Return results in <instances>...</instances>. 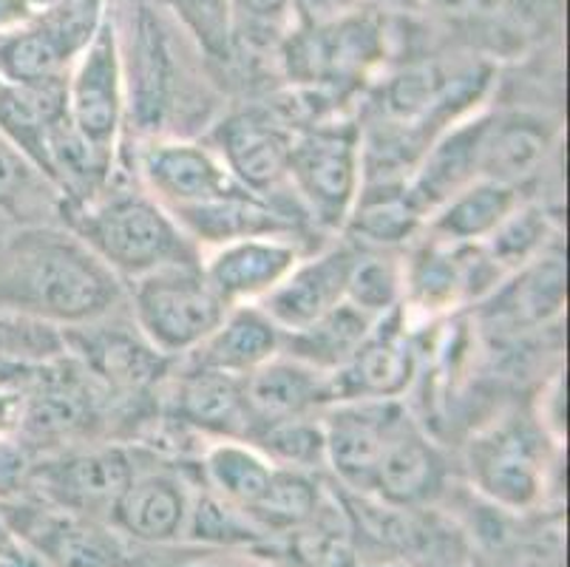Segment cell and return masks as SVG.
I'll return each instance as SVG.
<instances>
[{
    "instance_id": "3",
    "label": "cell",
    "mask_w": 570,
    "mask_h": 567,
    "mask_svg": "<svg viewBox=\"0 0 570 567\" xmlns=\"http://www.w3.org/2000/svg\"><path fill=\"white\" fill-rule=\"evenodd\" d=\"M386 55V18L370 0L324 23H295L278 46V62L289 82L307 94L333 97L370 80Z\"/></svg>"
},
{
    "instance_id": "35",
    "label": "cell",
    "mask_w": 570,
    "mask_h": 567,
    "mask_svg": "<svg viewBox=\"0 0 570 567\" xmlns=\"http://www.w3.org/2000/svg\"><path fill=\"white\" fill-rule=\"evenodd\" d=\"M346 301L375 321L395 312L403 304V258L383 250L357 253Z\"/></svg>"
},
{
    "instance_id": "28",
    "label": "cell",
    "mask_w": 570,
    "mask_h": 567,
    "mask_svg": "<svg viewBox=\"0 0 570 567\" xmlns=\"http://www.w3.org/2000/svg\"><path fill=\"white\" fill-rule=\"evenodd\" d=\"M276 468L247 440H214L202 451V486L247 514L267 491Z\"/></svg>"
},
{
    "instance_id": "43",
    "label": "cell",
    "mask_w": 570,
    "mask_h": 567,
    "mask_svg": "<svg viewBox=\"0 0 570 567\" xmlns=\"http://www.w3.org/2000/svg\"><path fill=\"white\" fill-rule=\"evenodd\" d=\"M126 7H142V3H157V0H122Z\"/></svg>"
},
{
    "instance_id": "29",
    "label": "cell",
    "mask_w": 570,
    "mask_h": 567,
    "mask_svg": "<svg viewBox=\"0 0 570 567\" xmlns=\"http://www.w3.org/2000/svg\"><path fill=\"white\" fill-rule=\"evenodd\" d=\"M324 497L326 491L315 475L295 471V468H276L267 491L247 511V517L267 534L269 542H282L309 522Z\"/></svg>"
},
{
    "instance_id": "38",
    "label": "cell",
    "mask_w": 570,
    "mask_h": 567,
    "mask_svg": "<svg viewBox=\"0 0 570 567\" xmlns=\"http://www.w3.org/2000/svg\"><path fill=\"white\" fill-rule=\"evenodd\" d=\"M66 352L63 330L0 310V363H49Z\"/></svg>"
},
{
    "instance_id": "21",
    "label": "cell",
    "mask_w": 570,
    "mask_h": 567,
    "mask_svg": "<svg viewBox=\"0 0 570 567\" xmlns=\"http://www.w3.org/2000/svg\"><path fill=\"white\" fill-rule=\"evenodd\" d=\"M170 216L199 250H214L253 236H293L302 227V218L250 190L170 211Z\"/></svg>"
},
{
    "instance_id": "18",
    "label": "cell",
    "mask_w": 570,
    "mask_h": 567,
    "mask_svg": "<svg viewBox=\"0 0 570 567\" xmlns=\"http://www.w3.org/2000/svg\"><path fill=\"white\" fill-rule=\"evenodd\" d=\"M491 111H471L452 123L420 154L412 174L406 176V196L423 218L480 179V156L489 131Z\"/></svg>"
},
{
    "instance_id": "20",
    "label": "cell",
    "mask_w": 570,
    "mask_h": 567,
    "mask_svg": "<svg viewBox=\"0 0 570 567\" xmlns=\"http://www.w3.org/2000/svg\"><path fill=\"white\" fill-rule=\"evenodd\" d=\"M245 398L253 420L250 434L262 426L282 423V420L318 418L326 405L335 403L333 374L282 352L245 378Z\"/></svg>"
},
{
    "instance_id": "1",
    "label": "cell",
    "mask_w": 570,
    "mask_h": 567,
    "mask_svg": "<svg viewBox=\"0 0 570 567\" xmlns=\"http://www.w3.org/2000/svg\"><path fill=\"white\" fill-rule=\"evenodd\" d=\"M126 281L69 231L14 225L0 231V310L43 321L57 330H80L108 319Z\"/></svg>"
},
{
    "instance_id": "15",
    "label": "cell",
    "mask_w": 570,
    "mask_h": 567,
    "mask_svg": "<svg viewBox=\"0 0 570 567\" xmlns=\"http://www.w3.org/2000/svg\"><path fill=\"white\" fill-rule=\"evenodd\" d=\"M445 477L449 468L443 451L432 443L420 420H414L403 405L383 446L372 493L364 499H375L381 506L401 508V511H426L443 493Z\"/></svg>"
},
{
    "instance_id": "46",
    "label": "cell",
    "mask_w": 570,
    "mask_h": 567,
    "mask_svg": "<svg viewBox=\"0 0 570 567\" xmlns=\"http://www.w3.org/2000/svg\"><path fill=\"white\" fill-rule=\"evenodd\" d=\"M0 86H3V80H0Z\"/></svg>"
},
{
    "instance_id": "8",
    "label": "cell",
    "mask_w": 570,
    "mask_h": 567,
    "mask_svg": "<svg viewBox=\"0 0 570 567\" xmlns=\"http://www.w3.org/2000/svg\"><path fill=\"white\" fill-rule=\"evenodd\" d=\"M542 423L511 414L471 437L465 462L471 486L502 511H531L548 491L551 449Z\"/></svg>"
},
{
    "instance_id": "25",
    "label": "cell",
    "mask_w": 570,
    "mask_h": 567,
    "mask_svg": "<svg viewBox=\"0 0 570 567\" xmlns=\"http://www.w3.org/2000/svg\"><path fill=\"white\" fill-rule=\"evenodd\" d=\"M520 205V187L476 179L426 218V233L445 244H483Z\"/></svg>"
},
{
    "instance_id": "42",
    "label": "cell",
    "mask_w": 570,
    "mask_h": 567,
    "mask_svg": "<svg viewBox=\"0 0 570 567\" xmlns=\"http://www.w3.org/2000/svg\"><path fill=\"white\" fill-rule=\"evenodd\" d=\"M383 3H392V7H401V9H417V7H426V0H383Z\"/></svg>"
},
{
    "instance_id": "26",
    "label": "cell",
    "mask_w": 570,
    "mask_h": 567,
    "mask_svg": "<svg viewBox=\"0 0 570 567\" xmlns=\"http://www.w3.org/2000/svg\"><path fill=\"white\" fill-rule=\"evenodd\" d=\"M420 227H426V218L409 202L406 182H364L344 233L355 247L392 250Z\"/></svg>"
},
{
    "instance_id": "16",
    "label": "cell",
    "mask_w": 570,
    "mask_h": 567,
    "mask_svg": "<svg viewBox=\"0 0 570 567\" xmlns=\"http://www.w3.org/2000/svg\"><path fill=\"white\" fill-rule=\"evenodd\" d=\"M357 253L361 247L344 238V242L326 244L309 256H302V262L289 270L287 278L258 306L282 332L304 330L321 315L344 304Z\"/></svg>"
},
{
    "instance_id": "11",
    "label": "cell",
    "mask_w": 570,
    "mask_h": 567,
    "mask_svg": "<svg viewBox=\"0 0 570 567\" xmlns=\"http://www.w3.org/2000/svg\"><path fill=\"white\" fill-rule=\"evenodd\" d=\"M295 128L269 108H242L227 114L210 131V148L219 154L233 179L250 194L269 196L287 185V163Z\"/></svg>"
},
{
    "instance_id": "31",
    "label": "cell",
    "mask_w": 570,
    "mask_h": 567,
    "mask_svg": "<svg viewBox=\"0 0 570 567\" xmlns=\"http://www.w3.org/2000/svg\"><path fill=\"white\" fill-rule=\"evenodd\" d=\"M185 542L214 545V548H258L269 545V537L242 508L219 499L205 486H196Z\"/></svg>"
},
{
    "instance_id": "12",
    "label": "cell",
    "mask_w": 570,
    "mask_h": 567,
    "mask_svg": "<svg viewBox=\"0 0 570 567\" xmlns=\"http://www.w3.org/2000/svg\"><path fill=\"white\" fill-rule=\"evenodd\" d=\"M403 412V400H338L321 412L326 468L341 488L370 497L386 437Z\"/></svg>"
},
{
    "instance_id": "36",
    "label": "cell",
    "mask_w": 570,
    "mask_h": 567,
    "mask_svg": "<svg viewBox=\"0 0 570 567\" xmlns=\"http://www.w3.org/2000/svg\"><path fill=\"white\" fill-rule=\"evenodd\" d=\"M236 57L247 51H278L295 20V0H230Z\"/></svg>"
},
{
    "instance_id": "27",
    "label": "cell",
    "mask_w": 570,
    "mask_h": 567,
    "mask_svg": "<svg viewBox=\"0 0 570 567\" xmlns=\"http://www.w3.org/2000/svg\"><path fill=\"white\" fill-rule=\"evenodd\" d=\"M372 326H375V319H370L357 306H352L350 301H344V304L321 315L318 321H313L304 330L284 332L282 352L295 358V361L307 363V366L335 374L361 350V343L366 341Z\"/></svg>"
},
{
    "instance_id": "30",
    "label": "cell",
    "mask_w": 570,
    "mask_h": 567,
    "mask_svg": "<svg viewBox=\"0 0 570 567\" xmlns=\"http://www.w3.org/2000/svg\"><path fill=\"white\" fill-rule=\"evenodd\" d=\"M517 278L508 284L505 315L514 324H546L564 306V264L562 256L542 253L517 270Z\"/></svg>"
},
{
    "instance_id": "39",
    "label": "cell",
    "mask_w": 570,
    "mask_h": 567,
    "mask_svg": "<svg viewBox=\"0 0 570 567\" xmlns=\"http://www.w3.org/2000/svg\"><path fill=\"white\" fill-rule=\"evenodd\" d=\"M40 196L57 199L55 187L26 163L18 148L0 137V231L14 227L18 222L26 225L23 216Z\"/></svg>"
},
{
    "instance_id": "6",
    "label": "cell",
    "mask_w": 570,
    "mask_h": 567,
    "mask_svg": "<svg viewBox=\"0 0 570 567\" xmlns=\"http://www.w3.org/2000/svg\"><path fill=\"white\" fill-rule=\"evenodd\" d=\"M128 299L139 335L165 358L190 355L227 315L202 273V262L142 275L131 281Z\"/></svg>"
},
{
    "instance_id": "10",
    "label": "cell",
    "mask_w": 570,
    "mask_h": 567,
    "mask_svg": "<svg viewBox=\"0 0 570 567\" xmlns=\"http://www.w3.org/2000/svg\"><path fill=\"white\" fill-rule=\"evenodd\" d=\"M137 457L122 446H95V449H57L32 457L23 493L63 511L82 517L111 519L119 493L126 491Z\"/></svg>"
},
{
    "instance_id": "45",
    "label": "cell",
    "mask_w": 570,
    "mask_h": 567,
    "mask_svg": "<svg viewBox=\"0 0 570 567\" xmlns=\"http://www.w3.org/2000/svg\"><path fill=\"white\" fill-rule=\"evenodd\" d=\"M338 567H357L355 561H346V565H338Z\"/></svg>"
},
{
    "instance_id": "4",
    "label": "cell",
    "mask_w": 570,
    "mask_h": 567,
    "mask_svg": "<svg viewBox=\"0 0 570 567\" xmlns=\"http://www.w3.org/2000/svg\"><path fill=\"white\" fill-rule=\"evenodd\" d=\"M287 185L321 231L344 233L364 187V131L350 119L313 123L293 134Z\"/></svg>"
},
{
    "instance_id": "41",
    "label": "cell",
    "mask_w": 570,
    "mask_h": 567,
    "mask_svg": "<svg viewBox=\"0 0 570 567\" xmlns=\"http://www.w3.org/2000/svg\"><path fill=\"white\" fill-rule=\"evenodd\" d=\"M23 550V545L14 539V534L9 530V525L0 517V559H9V556H18Z\"/></svg>"
},
{
    "instance_id": "13",
    "label": "cell",
    "mask_w": 570,
    "mask_h": 567,
    "mask_svg": "<svg viewBox=\"0 0 570 567\" xmlns=\"http://www.w3.org/2000/svg\"><path fill=\"white\" fill-rule=\"evenodd\" d=\"M196 486L174 466L139 462L108 522L134 545L163 548L185 539Z\"/></svg>"
},
{
    "instance_id": "44",
    "label": "cell",
    "mask_w": 570,
    "mask_h": 567,
    "mask_svg": "<svg viewBox=\"0 0 570 567\" xmlns=\"http://www.w3.org/2000/svg\"><path fill=\"white\" fill-rule=\"evenodd\" d=\"M372 567H406V565H401V561H383V565H372Z\"/></svg>"
},
{
    "instance_id": "34",
    "label": "cell",
    "mask_w": 570,
    "mask_h": 567,
    "mask_svg": "<svg viewBox=\"0 0 570 567\" xmlns=\"http://www.w3.org/2000/svg\"><path fill=\"white\" fill-rule=\"evenodd\" d=\"M548 238H551V218L542 207L525 205L522 202L511 216L491 233L483 242V250L491 262L502 270V275H511L548 253Z\"/></svg>"
},
{
    "instance_id": "23",
    "label": "cell",
    "mask_w": 570,
    "mask_h": 567,
    "mask_svg": "<svg viewBox=\"0 0 570 567\" xmlns=\"http://www.w3.org/2000/svg\"><path fill=\"white\" fill-rule=\"evenodd\" d=\"M170 405L179 423L210 434L214 440H247L253 429L245 398V381L230 374L207 372L185 363Z\"/></svg>"
},
{
    "instance_id": "37",
    "label": "cell",
    "mask_w": 570,
    "mask_h": 567,
    "mask_svg": "<svg viewBox=\"0 0 570 567\" xmlns=\"http://www.w3.org/2000/svg\"><path fill=\"white\" fill-rule=\"evenodd\" d=\"M86 350L91 352L88 361L95 363L100 378H108L114 383H128V387L151 381L159 363L165 361V355H159L145 338L134 343V338L117 335V332H100L86 343Z\"/></svg>"
},
{
    "instance_id": "24",
    "label": "cell",
    "mask_w": 570,
    "mask_h": 567,
    "mask_svg": "<svg viewBox=\"0 0 570 567\" xmlns=\"http://www.w3.org/2000/svg\"><path fill=\"white\" fill-rule=\"evenodd\" d=\"M551 145V128L542 117L520 111H491L489 131L483 139V156H480V179L520 187L546 165Z\"/></svg>"
},
{
    "instance_id": "33",
    "label": "cell",
    "mask_w": 570,
    "mask_h": 567,
    "mask_svg": "<svg viewBox=\"0 0 570 567\" xmlns=\"http://www.w3.org/2000/svg\"><path fill=\"white\" fill-rule=\"evenodd\" d=\"M256 446L273 466L295 468V471H321L326 466L324 454V429L318 418H298L282 420V423L262 426L247 440Z\"/></svg>"
},
{
    "instance_id": "5",
    "label": "cell",
    "mask_w": 570,
    "mask_h": 567,
    "mask_svg": "<svg viewBox=\"0 0 570 567\" xmlns=\"http://www.w3.org/2000/svg\"><path fill=\"white\" fill-rule=\"evenodd\" d=\"M111 0H40L38 9L0 35V80L9 86H63Z\"/></svg>"
},
{
    "instance_id": "14",
    "label": "cell",
    "mask_w": 570,
    "mask_h": 567,
    "mask_svg": "<svg viewBox=\"0 0 570 567\" xmlns=\"http://www.w3.org/2000/svg\"><path fill=\"white\" fill-rule=\"evenodd\" d=\"M139 179L168 211L205 205L247 190L233 179L219 154L196 139H154L139 154Z\"/></svg>"
},
{
    "instance_id": "22",
    "label": "cell",
    "mask_w": 570,
    "mask_h": 567,
    "mask_svg": "<svg viewBox=\"0 0 570 567\" xmlns=\"http://www.w3.org/2000/svg\"><path fill=\"white\" fill-rule=\"evenodd\" d=\"M282 338L284 332L258 304L233 306L222 324L190 355H185V363L245 381L264 363L282 355Z\"/></svg>"
},
{
    "instance_id": "32",
    "label": "cell",
    "mask_w": 570,
    "mask_h": 567,
    "mask_svg": "<svg viewBox=\"0 0 570 567\" xmlns=\"http://www.w3.org/2000/svg\"><path fill=\"white\" fill-rule=\"evenodd\" d=\"M159 7H165L179 20L207 62H214L219 69L236 66L230 0H159Z\"/></svg>"
},
{
    "instance_id": "17",
    "label": "cell",
    "mask_w": 570,
    "mask_h": 567,
    "mask_svg": "<svg viewBox=\"0 0 570 567\" xmlns=\"http://www.w3.org/2000/svg\"><path fill=\"white\" fill-rule=\"evenodd\" d=\"M304 250L293 236H253L207 250L202 273L227 310L262 304L302 262Z\"/></svg>"
},
{
    "instance_id": "40",
    "label": "cell",
    "mask_w": 570,
    "mask_h": 567,
    "mask_svg": "<svg viewBox=\"0 0 570 567\" xmlns=\"http://www.w3.org/2000/svg\"><path fill=\"white\" fill-rule=\"evenodd\" d=\"M29 462H32V457L26 454L18 440H0V499H12L23 493Z\"/></svg>"
},
{
    "instance_id": "7",
    "label": "cell",
    "mask_w": 570,
    "mask_h": 567,
    "mask_svg": "<svg viewBox=\"0 0 570 567\" xmlns=\"http://www.w3.org/2000/svg\"><path fill=\"white\" fill-rule=\"evenodd\" d=\"M126 117V66L111 7L66 77V119L77 139L111 168Z\"/></svg>"
},
{
    "instance_id": "2",
    "label": "cell",
    "mask_w": 570,
    "mask_h": 567,
    "mask_svg": "<svg viewBox=\"0 0 570 567\" xmlns=\"http://www.w3.org/2000/svg\"><path fill=\"white\" fill-rule=\"evenodd\" d=\"M69 231L117 278L137 281L174 264H199L202 250L148 190H108L63 207Z\"/></svg>"
},
{
    "instance_id": "9",
    "label": "cell",
    "mask_w": 570,
    "mask_h": 567,
    "mask_svg": "<svg viewBox=\"0 0 570 567\" xmlns=\"http://www.w3.org/2000/svg\"><path fill=\"white\" fill-rule=\"evenodd\" d=\"M0 517L46 567H137V545L102 519L63 511L29 493L0 499Z\"/></svg>"
},
{
    "instance_id": "19",
    "label": "cell",
    "mask_w": 570,
    "mask_h": 567,
    "mask_svg": "<svg viewBox=\"0 0 570 567\" xmlns=\"http://www.w3.org/2000/svg\"><path fill=\"white\" fill-rule=\"evenodd\" d=\"M417 374V352L412 346L403 306L375 321L361 350L341 372L333 374L338 400H401Z\"/></svg>"
}]
</instances>
